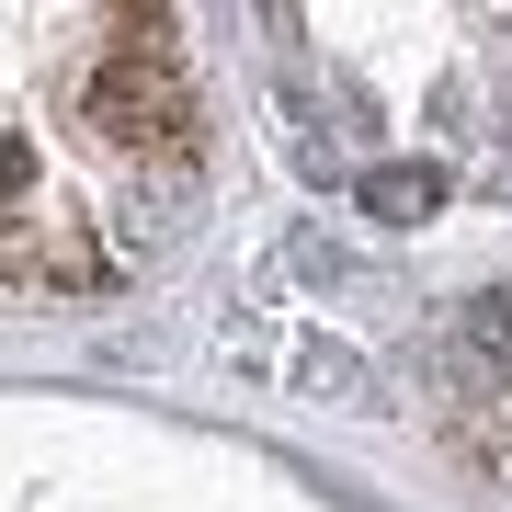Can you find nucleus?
I'll return each instance as SVG.
<instances>
[{
  "label": "nucleus",
  "instance_id": "f257e3e1",
  "mask_svg": "<svg viewBox=\"0 0 512 512\" xmlns=\"http://www.w3.org/2000/svg\"><path fill=\"white\" fill-rule=\"evenodd\" d=\"M365 205H376L387 228H421V217L444 205V171H433V160H387V171H365Z\"/></svg>",
  "mask_w": 512,
  "mask_h": 512
},
{
  "label": "nucleus",
  "instance_id": "7ed1b4c3",
  "mask_svg": "<svg viewBox=\"0 0 512 512\" xmlns=\"http://www.w3.org/2000/svg\"><path fill=\"white\" fill-rule=\"evenodd\" d=\"M296 376H308V387H330V399H353V410L376 399V376H365V353H342V342H308V365H296Z\"/></svg>",
  "mask_w": 512,
  "mask_h": 512
},
{
  "label": "nucleus",
  "instance_id": "f03ea898",
  "mask_svg": "<svg viewBox=\"0 0 512 512\" xmlns=\"http://www.w3.org/2000/svg\"><path fill=\"white\" fill-rule=\"evenodd\" d=\"M456 342L490 365L501 387H512V285H490V296H467V319H456Z\"/></svg>",
  "mask_w": 512,
  "mask_h": 512
}]
</instances>
